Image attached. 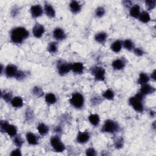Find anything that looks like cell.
Listing matches in <instances>:
<instances>
[{
  "label": "cell",
  "mask_w": 156,
  "mask_h": 156,
  "mask_svg": "<svg viewBox=\"0 0 156 156\" xmlns=\"http://www.w3.org/2000/svg\"><path fill=\"white\" fill-rule=\"evenodd\" d=\"M29 36V31L23 27H15L10 33L11 41L16 44H21Z\"/></svg>",
  "instance_id": "cell-1"
},
{
  "label": "cell",
  "mask_w": 156,
  "mask_h": 156,
  "mask_svg": "<svg viewBox=\"0 0 156 156\" xmlns=\"http://www.w3.org/2000/svg\"><path fill=\"white\" fill-rule=\"evenodd\" d=\"M144 96L141 94L140 92L136 93L135 96H132L129 99V103L130 106L138 113H141L144 110L143 99Z\"/></svg>",
  "instance_id": "cell-2"
},
{
  "label": "cell",
  "mask_w": 156,
  "mask_h": 156,
  "mask_svg": "<svg viewBox=\"0 0 156 156\" xmlns=\"http://www.w3.org/2000/svg\"><path fill=\"white\" fill-rule=\"evenodd\" d=\"M119 130L120 126L119 124L116 121L112 119H107L105 121L101 129V131L102 132L111 134L117 133Z\"/></svg>",
  "instance_id": "cell-3"
},
{
  "label": "cell",
  "mask_w": 156,
  "mask_h": 156,
  "mask_svg": "<svg viewBox=\"0 0 156 156\" xmlns=\"http://www.w3.org/2000/svg\"><path fill=\"white\" fill-rule=\"evenodd\" d=\"M84 102L83 96L79 92L74 93L69 99L71 105L77 109L82 108L84 105Z\"/></svg>",
  "instance_id": "cell-4"
},
{
  "label": "cell",
  "mask_w": 156,
  "mask_h": 156,
  "mask_svg": "<svg viewBox=\"0 0 156 156\" xmlns=\"http://www.w3.org/2000/svg\"><path fill=\"white\" fill-rule=\"evenodd\" d=\"M91 73L96 81L104 82L105 80V70L102 66H93L91 69Z\"/></svg>",
  "instance_id": "cell-5"
},
{
  "label": "cell",
  "mask_w": 156,
  "mask_h": 156,
  "mask_svg": "<svg viewBox=\"0 0 156 156\" xmlns=\"http://www.w3.org/2000/svg\"><path fill=\"white\" fill-rule=\"evenodd\" d=\"M50 144L56 152H62L65 150V146L58 136H52L50 139Z\"/></svg>",
  "instance_id": "cell-6"
},
{
  "label": "cell",
  "mask_w": 156,
  "mask_h": 156,
  "mask_svg": "<svg viewBox=\"0 0 156 156\" xmlns=\"http://www.w3.org/2000/svg\"><path fill=\"white\" fill-rule=\"evenodd\" d=\"M71 63H68L59 60L57 63V69L58 73L60 76H65L71 71Z\"/></svg>",
  "instance_id": "cell-7"
},
{
  "label": "cell",
  "mask_w": 156,
  "mask_h": 156,
  "mask_svg": "<svg viewBox=\"0 0 156 156\" xmlns=\"http://www.w3.org/2000/svg\"><path fill=\"white\" fill-rule=\"evenodd\" d=\"M18 69L16 66L13 64H9L4 68V74L8 78H15Z\"/></svg>",
  "instance_id": "cell-8"
},
{
  "label": "cell",
  "mask_w": 156,
  "mask_h": 156,
  "mask_svg": "<svg viewBox=\"0 0 156 156\" xmlns=\"http://www.w3.org/2000/svg\"><path fill=\"white\" fill-rule=\"evenodd\" d=\"M52 36L57 41H62L66 38V34L61 27H56L52 32Z\"/></svg>",
  "instance_id": "cell-9"
},
{
  "label": "cell",
  "mask_w": 156,
  "mask_h": 156,
  "mask_svg": "<svg viewBox=\"0 0 156 156\" xmlns=\"http://www.w3.org/2000/svg\"><path fill=\"white\" fill-rule=\"evenodd\" d=\"M90 139V134L88 131H79L76 136V141L80 144H85Z\"/></svg>",
  "instance_id": "cell-10"
},
{
  "label": "cell",
  "mask_w": 156,
  "mask_h": 156,
  "mask_svg": "<svg viewBox=\"0 0 156 156\" xmlns=\"http://www.w3.org/2000/svg\"><path fill=\"white\" fill-rule=\"evenodd\" d=\"M44 32H45L44 27L40 23H36L32 28V34L35 37L37 38H41L43 36V35L44 34Z\"/></svg>",
  "instance_id": "cell-11"
},
{
  "label": "cell",
  "mask_w": 156,
  "mask_h": 156,
  "mask_svg": "<svg viewBox=\"0 0 156 156\" xmlns=\"http://www.w3.org/2000/svg\"><path fill=\"white\" fill-rule=\"evenodd\" d=\"M30 11L32 16L34 18H37L43 15L44 10L40 4H35L31 6Z\"/></svg>",
  "instance_id": "cell-12"
},
{
  "label": "cell",
  "mask_w": 156,
  "mask_h": 156,
  "mask_svg": "<svg viewBox=\"0 0 156 156\" xmlns=\"http://www.w3.org/2000/svg\"><path fill=\"white\" fill-rule=\"evenodd\" d=\"M139 92L141 94H143V96H145L146 95L154 93L155 92V88L153 86L149 85L147 83L141 85V88L140 89Z\"/></svg>",
  "instance_id": "cell-13"
},
{
  "label": "cell",
  "mask_w": 156,
  "mask_h": 156,
  "mask_svg": "<svg viewBox=\"0 0 156 156\" xmlns=\"http://www.w3.org/2000/svg\"><path fill=\"white\" fill-rule=\"evenodd\" d=\"M126 65V62L124 59L119 58L114 60L112 63V66L115 70L120 71L123 69Z\"/></svg>",
  "instance_id": "cell-14"
},
{
  "label": "cell",
  "mask_w": 156,
  "mask_h": 156,
  "mask_svg": "<svg viewBox=\"0 0 156 156\" xmlns=\"http://www.w3.org/2000/svg\"><path fill=\"white\" fill-rule=\"evenodd\" d=\"M71 71L75 74H82L84 71V65L81 62H74L70 64Z\"/></svg>",
  "instance_id": "cell-15"
},
{
  "label": "cell",
  "mask_w": 156,
  "mask_h": 156,
  "mask_svg": "<svg viewBox=\"0 0 156 156\" xmlns=\"http://www.w3.org/2000/svg\"><path fill=\"white\" fill-rule=\"evenodd\" d=\"M26 138L29 144L32 146H35L38 144V138L34 133L28 132L26 134Z\"/></svg>",
  "instance_id": "cell-16"
},
{
  "label": "cell",
  "mask_w": 156,
  "mask_h": 156,
  "mask_svg": "<svg viewBox=\"0 0 156 156\" xmlns=\"http://www.w3.org/2000/svg\"><path fill=\"white\" fill-rule=\"evenodd\" d=\"M44 12L47 16L49 18H54L55 16V10L53 6L49 2H45L44 5Z\"/></svg>",
  "instance_id": "cell-17"
},
{
  "label": "cell",
  "mask_w": 156,
  "mask_h": 156,
  "mask_svg": "<svg viewBox=\"0 0 156 156\" xmlns=\"http://www.w3.org/2000/svg\"><path fill=\"white\" fill-rule=\"evenodd\" d=\"M69 7L71 12L74 14L78 13L82 9V5L76 1H71L69 4Z\"/></svg>",
  "instance_id": "cell-18"
},
{
  "label": "cell",
  "mask_w": 156,
  "mask_h": 156,
  "mask_svg": "<svg viewBox=\"0 0 156 156\" xmlns=\"http://www.w3.org/2000/svg\"><path fill=\"white\" fill-rule=\"evenodd\" d=\"M141 13L140 7L138 4H134L129 9V15L134 18H138Z\"/></svg>",
  "instance_id": "cell-19"
},
{
  "label": "cell",
  "mask_w": 156,
  "mask_h": 156,
  "mask_svg": "<svg viewBox=\"0 0 156 156\" xmlns=\"http://www.w3.org/2000/svg\"><path fill=\"white\" fill-rule=\"evenodd\" d=\"M10 104L13 107L16 108H20L23 106L24 102L21 97L15 96L12 98V101H10Z\"/></svg>",
  "instance_id": "cell-20"
},
{
  "label": "cell",
  "mask_w": 156,
  "mask_h": 156,
  "mask_svg": "<svg viewBox=\"0 0 156 156\" xmlns=\"http://www.w3.org/2000/svg\"><path fill=\"white\" fill-rule=\"evenodd\" d=\"M37 129L39 134L41 136H45L46 135L49 130V127L43 122H40L37 125Z\"/></svg>",
  "instance_id": "cell-21"
},
{
  "label": "cell",
  "mask_w": 156,
  "mask_h": 156,
  "mask_svg": "<svg viewBox=\"0 0 156 156\" xmlns=\"http://www.w3.org/2000/svg\"><path fill=\"white\" fill-rule=\"evenodd\" d=\"M107 39V34L105 32H99L94 35L95 41L100 44H104Z\"/></svg>",
  "instance_id": "cell-22"
},
{
  "label": "cell",
  "mask_w": 156,
  "mask_h": 156,
  "mask_svg": "<svg viewBox=\"0 0 156 156\" xmlns=\"http://www.w3.org/2000/svg\"><path fill=\"white\" fill-rule=\"evenodd\" d=\"M150 76L146 74V73H140V74H139L138 80H137V83L140 85H144L146 83H147L149 82V81L150 80Z\"/></svg>",
  "instance_id": "cell-23"
},
{
  "label": "cell",
  "mask_w": 156,
  "mask_h": 156,
  "mask_svg": "<svg viewBox=\"0 0 156 156\" xmlns=\"http://www.w3.org/2000/svg\"><path fill=\"white\" fill-rule=\"evenodd\" d=\"M122 47V41L119 40H117L112 43L110 46V49L113 52L115 53H118L121 51Z\"/></svg>",
  "instance_id": "cell-24"
},
{
  "label": "cell",
  "mask_w": 156,
  "mask_h": 156,
  "mask_svg": "<svg viewBox=\"0 0 156 156\" xmlns=\"http://www.w3.org/2000/svg\"><path fill=\"white\" fill-rule=\"evenodd\" d=\"M138 18L139 21H141L143 23H147L151 20L150 14L147 11H143V12H141L140 13V15H139Z\"/></svg>",
  "instance_id": "cell-25"
},
{
  "label": "cell",
  "mask_w": 156,
  "mask_h": 156,
  "mask_svg": "<svg viewBox=\"0 0 156 156\" xmlns=\"http://www.w3.org/2000/svg\"><path fill=\"white\" fill-rule=\"evenodd\" d=\"M88 118L90 124L94 126H97L100 123V117L98 114H95V113L90 114L88 116Z\"/></svg>",
  "instance_id": "cell-26"
},
{
  "label": "cell",
  "mask_w": 156,
  "mask_h": 156,
  "mask_svg": "<svg viewBox=\"0 0 156 156\" xmlns=\"http://www.w3.org/2000/svg\"><path fill=\"white\" fill-rule=\"evenodd\" d=\"M44 99L48 105H53L57 102L56 96L52 93H47L44 96Z\"/></svg>",
  "instance_id": "cell-27"
},
{
  "label": "cell",
  "mask_w": 156,
  "mask_h": 156,
  "mask_svg": "<svg viewBox=\"0 0 156 156\" xmlns=\"http://www.w3.org/2000/svg\"><path fill=\"white\" fill-rule=\"evenodd\" d=\"M5 133L10 137L13 138L15 136H16L17 135V128L15 126L9 124L6 130H5Z\"/></svg>",
  "instance_id": "cell-28"
},
{
  "label": "cell",
  "mask_w": 156,
  "mask_h": 156,
  "mask_svg": "<svg viewBox=\"0 0 156 156\" xmlns=\"http://www.w3.org/2000/svg\"><path fill=\"white\" fill-rule=\"evenodd\" d=\"M48 51L51 54H55L58 51V43L55 41H51L47 46Z\"/></svg>",
  "instance_id": "cell-29"
},
{
  "label": "cell",
  "mask_w": 156,
  "mask_h": 156,
  "mask_svg": "<svg viewBox=\"0 0 156 156\" xmlns=\"http://www.w3.org/2000/svg\"><path fill=\"white\" fill-rule=\"evenodd\" d=\"M122 44L124 48L127 51H133L134 49V43L130 39H126L122 41Z\"/></svg>",
  "instance_id": "cell-30"
},
{
  "label": "cell",
  "mask_w": 156,
  "mask_h": 156,
  "mask_svg": "<svg viewBox=\"0 0 156 156\" xmlns=\"http://www.w3.org/2000/svg\"><path fill=\"white\" fill-rule=\"evenodd\" d=\"M102 96L105 99L113 100L115 98V93L112 90L107 89L103 92Z\"/></svg>",
  "instance_id": "cell-31"
},
{
  "label": "cell",
  "mask_w": 156,
  "mask_h": 156,
  "mask_svg": "<svg viewBox=\"0 0 156 156\" xmlns=\"http://www.w3.org/2000/svg\"><path fill=\"white\" fill-rule=\"evenodd\" d=\"M1 98L7 102H10L13 98L12 93L9 91H2L1 92Z\"/></svg>",
  "instance_id": "cell-32"
},
{
  "label": "cell",
  "mask_w": 156,
  "mask_h": 156,
  "mask_svg": "<svg viewBox=\"0 0 156 156\" xmlns=\"http://www.w3.org/2000/svg\"><path fill=\"white\" fill-rule=\"evenodd\" d=\"M32 93L37 98H40L44 94V92L42 88L38 86H35L33 87L32 90Z\"/></svg>",
  "instance_id": "cell-33"
},
{
  "label": "cell",
  "mask_w": 156,
  "mask_h": 156,
  "mask_svg": "<svg viewBox=\"0 0 156 156\" xmlns=\"http://www.w3.org/2000/svg\"><path fill=\"white\" fill-rule=\"evenodd\" d=\"M13 141L14 144L17 147H21L24 143L23 138L21 137V136L20 135H16V136H15L13 137Z\"/></svg>",
  "instance_id": "cell-34"
},
{
  "label": "cell",
  "mask_w": 156,
  "mask_h": 156,
  "mask_svg": "<svg viewBox=\"0 0 156 156\" xmlns=\"http://www.w3.org/2000/svg\"><path fill=\"white\" fill-rule=\"evenodd\" d=\"M94 13H95L96 16H97L98 18H101L105 15V10L104 7H103L102 6H99L96 9Z\"/></svg>",
  "instance_id": "cell-35"
},
{
  "label": "cell",
  "mask_w": 156,
  "mask_h": 156,
  "mask_svg": "<svg viewBox=\"0 0 156 156\" xmlns=\"http://www.w3.org/2000/svg\"><path fill=\"white\" fill-rule=\"evenodd\" d=\"M145 5L148 10H152L155 9L156 5L155 0H147L145 1Z\"/></svg>",
  "instance_id": "cell-36"
},
{
  "label": "cell",
  "mask_w": 156,
  "mask_h": 156,
  "mask_svg": "<svg viewBox=\"0 0 156 156\" xmlns=\"http://www.w3.org/2000/svg\"><path fill=\"white\" fill-rule=\"evenodd\" d=\"M27 74L26 71L18 70L15 77V79H16L18 80H22L24 79L27 77Z\"/></svg>",
  "instance_id": "cell-37"
},
{
  "label": "cell",
  "mask_w": 156,
  "mask_h": 156,
  "mask_svg": "<svg viewBox=\"0 0 156 156\" xmlns=\"http://www.w3.org/2000/svg\"><path fill=\"white\" fill-rule=\"evenodd\" d=\"M8 121L5 120H1L0 122V129L2 133H5V130L9 126Z\"/></svg>",
  "instance_id": "cell-38"
},
{
  "label": "cell",
  "mask_w": 156,
  "mask_h": 156,
  "mask_svg": "<svg viewBox=\"0 0 156 156\" xmlns=\"http://www.w3.org/2000/svg\"><path fill=\"white\" fill-rule=\"evenodd\" d=\"M123 144H124V140L121 137L117 138L115 141V146L116 149H121V147H122Z\"/></svg>",
  "instance_id": "cell-39"
},
{
  "label": "cell",
  "mask_w": 156,
  "mask_h": 156,
  "mask_svg": "<svg viewBox=\"0 0 156 156\" xmlns=\"http://www.w3.org/2000/svg\"><path fill=\"white\" fill-rule=\"evenodd\" d=\"M133 53L135 54V55L136 56H138V57L142 56L144 54L143 49L141 48H134V49H133Z\"/></svg>",
  "instance_id": "cell-40"
},
{
  "label": "cell",
  "mask_w": 156,
  "mask_h": 156,
  "mask_svg": "<svg viewBox=\"0 0 156 156\" xmlns=\"http://www.w3.org/2000/svg\"><path fill=\"white\" fill-rule=\"evenodd\" d=\"M85 154L87 155H89V156H95L96 155V150L93 148V147H89L88 148L86 151H85Z\"/></svg>",
  "instance_id": "cell-41"
},
{
  "label": "cell",
  "mask_w": 156,
  "mask_h": 156,
  "mask_svg": "<svg viewBox=\"0 0 156 156\" xmlns=\"http://www.w3.org/2000/svg\"><path fill=\"white\" fill-rule=\"evenodd\" d=\"M10 155L12 156H21V155H22V153H21L20 147H17L15 149H13L11 152Z\"/></svg>",
  "instance_id": "cell-42"
},
{
  "label": "cell",
  "mask_w": 156,
  "mask_h": 156,
  "mask_svg": "<svg viewBox=\"0 0 156 156\" xmlns=\"http://www.w3.org/2000/svg\"><path fill=\"white\" fill-rule=\"evenodd\" d=\"M26 118H28L29 120L31 119L33 116H34V114H33V112L30 109V108H28L26 112Z\"/></svg>",
  "instance_id": "cell-43"
},
{
  "label": "cell",
  "mask_w": 156,
  "mask_h": 156,
  "mask_svg": "<svg viewBox=\"0 0 156 156\" xmlns=\"http://www.w3.org/2000/svg\"><path fill=\"white\" fill-rule=\"evenodd\" d=\"M123 5L127 8H130L132 6V2L130 1H124L122 2Z\"/></svg>",
  "instance_id": "cell-44"
},
{
  "label": "cell",
  "mask_w": 156,
  "mask_h": 156,
  "mask_svg": "<svg viewBox=\"0 0 156 156\" xmlns=\"http://www.w3.org/2000/svg\"><path fill=\"white\" fill-rule=\"evenodd\" d=\"M155 77H156V76H155V69H154L153 71V72L151 73V74L150 76V78H151V79H152L154 80H155Z\"/></svg>",
  "instance_id": "cell-45"
},
{
  "label": "cell",
  "mask_w": 156,
  "mask_h": 156,
  "mask_svg": "<svg viewBox=\"0 0 156 156\" xmlns=\"http://www.w3.org/2000/svg\"><path fill=\"white\" fill-rule=\"evenodd\" d=\"M149 115L151 117H154L155 116V112L154 111H151L149 112Z\"/></svg>",
  "instance_id": "cell-46"
},
{
  "label": "cell",
  "mask_w": 156,
  "mask_h": 156,
  "mask_svg": "<svg viewBox=\"0 0 156 156\" xmlns=\"http://www.w3.org/2000/svg\"><path fill=\"white\" fill-rule=\"evenodd\" d=\"M152 126H153L152 127H153V128L155 129V121L153 122V124H152Z\"/></svg>",
  "instance_id": "cell-47"
}]
</instances>
